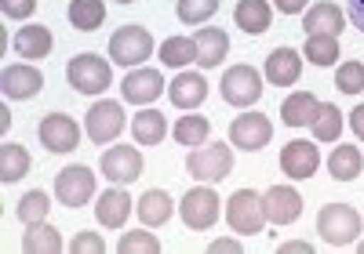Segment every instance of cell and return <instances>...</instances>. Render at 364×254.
<instances>
[{
  "instance_id": "obj_1",
  "label": "cell",
  "mask_w": 364,
  "mask_h": 254,
  "mask_svg": "<svg viewBox=\"0 0 364 254\" xmlns=\"http://www.w3.org/2000/svg\"><path fill=\"white\" fill-rule=\"evenodd\" d=\"M317 233L328 247H350L360 233V214L350 204H324L317 214Z\"/></svg>"
},
{
  "instance_id": "obj_2",
  "label": "cell",
  "mask_w": 364,
  "mask_h": 254,
  "mask_svg": "<svg viewBox=\"0 0 364 254\" xmlns=\"http://www.w3.org/2000/svg\"><path fill=\"white\" fill-rule=\"evenodd\" d=\"M226 221L237 236H255L266 226V207L262 197L255 189H237V193L226 200Z\"/></svg>"
},
{
  "instance_id": "obj_3",
  "label": "cell",
  "mask_w": 364,
  "mask_h": 254,
  "mask_svg": "<svg viewBox=\"0 0 364 254\" xmlns=\"http://www.w3.org/2000/svg\"><path fill=\"white\" fill-rule=\"evenodd\" d=\"M66 80L70 87H77L80 94H102L113 80V70H109V62L95 51H84L77 58H70V66H66Z\"/></svg>"
},
{
  "instance_id": "obj_4",
  "label": "cell",
  "mask_w": 364,
  "mask_h": 254,
  "mask_svg": "<svg viewBox=\"0 0 364 254\" xmlns=\"http://www.w3.org/2000/svg\"><path fill=\"white\" fill-rule=\"evenodd\" d=\"M149 55H154V37H149V29H142V26H120L109 37V62H117V66L135 70Z\"/></svg>"
},
{
  "instance_id": "obj_5",
  "label": "cell",
  "mask_w": 364,
  "mask_h": 254,
  "mask_svg": "<svg viewBox=\"0 0 364 254\" xmlns=\"http://www.w3.org/2000/svg\"><path fill=\"white\" fill-rule=\"evenodd\" d=\"M219 91H223V99H226L230 106L248 109V106H255V102L262 99V73H259L255 66H230V70L223 73Z\"/></svg>"
},
{
  "instance_id": "obj_6",
  "label": "cell",
  "mask_w": 364,
  "mask_h": 254,
  "mask_svg": "<svg viewBox=\"0 0 364 254\" xmlns=\"http://www.w3.org/2000/svg\"><path fill=\"white\" fill-rule=\"evenodd\" d=\"M186 171H190V178H197V182H223L230 171H233V153H230V145H197L190 156H186Z\"/></svg>"
},
{
  "instance_id": "obj_7",
  "label": "cell",
  "mask_w": 364,
  "mask_h": 254,
  "mask_svg": "<svg viewBox=\"0 0 364 254\" xmlns=\"http://www.w3.org/2000/svg\"><path fill=\"white\" fill-rule=\"evenodd\" d=\"M219 204H223V200H219V193L204 182V185L190 189V193L182 197L178 211H182V221H186L190 229L204 233V229H211V226L219 221Z\"/></svg>"
},
{
  "instance_id": "obj_8",
  "label": "cell",
  "mask_w": 364,
  "mask_h": 254,
  "mask_svg": "<svg viewBox=\"0 0 364 254\" xmlns=\"http://www.w3.org/2000/svg\"><path fill=\"white\" fill-rule=\"evenodd\" d=\"M55 197H58V204H66L70 211L84 207L91 197H95V175H91V167H84V164L63 167L55 175Z\"/></svg>"
},
{
  "instance_id": "obj_9",
  "label": "cell",
  "mask_w": 364,
  "mask_h": 254,
  "mask_svg": "<svg viewBox=\"0 0 364 254\" xmlns=\"http://www.w3.org/2000/svg\"><path fill=\"white\" fill-rule=\"evenodd\" d=\"M84 131L95 145H109L120 131H124V109H120V102H113V99L95 102L84 116Z\"/></svg>"
},
{
  "instance_id": "obj_10",
  "label": "cell",
  "mask_w": 364,
  "mask_h": 254,
  "mask_svg": "<svg viewBox=\"0 0 364 254\" xmlns=\"http://www.w3.org/2000/svg\"><path fill=\"white\" fill-rule=\"evenodd\" d=\"M37 138H41V145H44L48 153H73V149L80 145V127H77V120L66 116V113H51V116L41 120Z\"/></svg>"
},
{
  "instance_id": "obj_11",
  "label": "cell",
  "mask_w": 364,
  "mask_h": 254,
  "mask_svg": "<svg viewBox=\"0 0 364 254\" xmlns=\"http://www.w3.org/2000/svg\"><path fill=\"white\" fill-rule=\"evenodd\" d=\"M269 138H273V123L262 113H245L230 123V145L245 153H259L262 145H269Z\"/></svg>"
},
{
  "instance_id": "obj_12",
  "label": "cell",
  "mask_w": 364,
  "mask_h": 254,
  "mask_svg": "<svg viewBox=\"0 0 364 254\" xmlns=\"http://www.w3.org/2000/svg\"><path fill=\"white\" fill-rule=\"evenodd\" d=\"M142 175V153L135 145H109L102 153V178H109L113 185L135 182Z\"/></svg>"
},
{
  "instance_id": "obj_13",
  "label": "cell",
  "mask_w": 364,
  "mask_h": 254,
  "mask_svg": "<svg viewBox=\"0 0 364 254\" xmlns=\"http://www.w3.org/2000/svg\"><path fill=\"white\" fill-rule=\"evenodd\" d=\"M262 207H266V221L269 226H291L302 214V197L291 185H273L262 193Z\"/></svg>"
},
{
  "instance_id": "obj_14",
  "label": "cell",
  "mask_w": 364,
  "mask_h": 254,
  "mask_svg": "<svg viewBox=\"0 0 364 254\" xmlns=\"http://www.w3.org/2000/svg\"><path fill=\"white\" fill-rule=\"evenodd\" d=\"M164 87H168V84H164L161 70H149V66H135V70L124 77V84H120V91H124V99H128L132 106L157 102Z\"/></svg>"
},
{
  "instance_id": "obj_15",
  "label": "cell",
  "mask_w": 364,
  "mask_h": 254,
  "mask_svg": "<svg viewBox=\"0 0 364 254\" xmlns=\"http://www.w3.org/2000/svg\"><path fill=\"white\" fill-rule=\"evenodd\" d=\"M317 167H321V153H317L314 142H288V145L281 149V171H284L288 178L302 182V178L317 175Z\"/></svg>"
},
{
  "instance_id": "obj_16",
  "label": "cell",
  "mask_w": 364,
  "mask_h": 254,
  "mask_svg": "<svg viewBox=\"0 0 364 254\" xmlns=\"http://www.w3.org/2000/svg\"><path fill=\"white\" fill-rule=\"evenodd\" d=\"M44 87V77L37 66H8L0 73V91H4V99H15V102H26L33 99V94Z\"/></svg>"
},
{
  "instance_id": "obj_17",
  "label": "cell",
  "mask_w": 364,
  "mask_h": 254,
  "mask_svg": "<svg viewBox=\"0 0 364 254\" xmlns=\"http://www.w3.org/2000/svg\"><path fill=\"white\" fill-rule=\"evenodd\" d=\"M302 77V55L295 48H273L266 58V80L273 87H291Z\"/></svg>"
},
{
  "instance_id": "obj_18",
  "label": "cell",
  "mask_w": 364,
  "mask_h": 254,
  "mask_svg": "<svg viewBox=\"0 0 364 254\" xmlns=\"http://www.w3.org/2000/svg\"><path fill=\"white\" fill-rule=\"evenodd\" d=\"M193 44H197V66L200 70H215L219 62L230 55V37H226V29H219V26L197 29Z\"/></svg>"
},
{
  "instance_id": "obj_19",
  "label": "cell",
  "mask_w": 364,
  "mask_h": 254,
  "mask_svg": "<svg viewBox=\"0 0 364 254\" xmlns=\"http://www.w3.org/2000/svg\"><path fill=\"white\" fill-rule=\"evenodd\" d=\"M128 214H132V197L120 185L106 189V193L99 197V204H95V218H99L102 229H124Z\"/></svg>"
},
{
  "instance_id": "obj_20",
  "label": "cell",
  "mask_w": 364,
  "mask_h": 254,
  "mask_svg": "<svg viewBox=\"0 0 364 254\" xmlns=\"http://www.w3.org/2000/svg\"><path fill=\"white\" fill-rule=\"evenodd\" d=\"M168 99L171 106L178 109H197L204 99H208V80L200 73H178L171 84H168Z\"/></svg>"
},
{
  "instance_id": "obj_21",
  "label": "cell",
  "mask_w": 364,
  "mask_h": 254,
  "mask_svg": "<svg viewBox=\"0 0 364 254\" xmlns=\"http://www.w3.org/2000/svg\"><path fill=\"white\" fill-rule=\"evenodd\" d=\"M233 22H237V29H245L248 37L266 33L269 22H273V8H269V0H237V8H233Z\"/></svg>"
},
{
  "instance_id": "obj_22",
  "label": "cell",
  "mask_w": 364,
  "mask_h": 254,
  "mask_svg": "<svg viewBox=\"0 0 364 254\" xmlns=\"http://www.w3.org/2000/svg\"><path fill=\"white\" fill-rule=\"evenodd\" d=\"M51 29L48 26H26L15 33V55L18 58H29V62H37V58H48L51 55Z\"/></svg>"
},
{
  "instance_id": "obj_23",
  "label": "cell",
  "mask_w": 364,
  "mask_h": 254,
  "mask_svg": "<svg viewBox=\"0 0 364 254\" xmlns=\"http://www.w3.org/2000/svg\"><path fill=\"white\" fill-rule=\"evenodd\" d=\"M317 109H321V102H317L314 91H295V94H288L284 106H281V120L288 127H306V123H314Z\"/></svg>"
},
{
  "instance_id": "obj_24",
  "label": "cell",
  "mask_w": 364,
  "mask_h": 254,
  "mask_svg": "<svg viewBox=\"0 0 364 254\" xmlns=\"http://www.w3.org/2000/svg\"><path fill=\"white\" fill-rule=\"evenodd\" d=\"M164 135H168V120L157 109H142L132 116V138L139 145H161Z\"/></svg>"
},
{
  "instance_id": "obj_25",
  "label": "cell",
  "mask_w": 364,
  "mask_h": 254,
  "mask_svg": "<svg viewBox=\"0 0 364 254\" xmlns=\"http://www.w3.org/2000/svg\"><path fill=\"white\" fill-rule=\"evenodd\" d=\"M63 247H66L63 236H58V229L48 226V221L26 226V233H22V250H26V254H58Z\"/></svg>"
},
{
  "instance_id": "obj_26",
  "label": "cell",
  "mask_w": 364,
  "mask_h": 254,
  "mask_svg": "<svg viewBox=\"0 0 364 254\" xmlns=\"http://www.w3.org/2000/svg\"><path fill=\"white\" fill-rule=\"evenodd\" d=\"M135 211H139V218H142V226H164L175 207H171V197L164 193V189H149V193L139 197Z\"/></svg>"
},
{
  "instance_id": "obj_27",
  "label": "cell",
  "mask_w": 364,
  "mask_h": 254,
  "mask_svg": "<svg viewBox=\"0 0 364 254\" xmlns=\"http://www.w3.org/2000/svg\"><path fill=\"white\" fill-rule=\"evenodd\" d=\"M360 167H364V156L357 145H336L328 156V171L336 182H353L360 175Z\"/></svg>"
},
{
  "instance_id": "obj_28",
  "label": "cell",
  "mask_w": 364,
  "mask_h": 254,
  "mask_svg": "<svg viewBox=\"0 0 364 254\" xmlns=\"http://www.w3.org/2000/svg\"><path fill=\"white\" fill-rule=\"evenodd\" d=\"M346 26V15L336 8V4H314L302 18V29H310V33H331L339 37V29Z\"/></svg>"
},
{
  "instance_id": "obj_29",
  "label": "cell",
  "mask_w": 364,
  "mask_h": 254,
  "mask_svg": "<svg viewBox=\"0 0 364 254\" xmlns=\"http://www.w3.org/2000/svg\"><path fill=\"white\" fill-rule=\"evenodd\" d=\"M26 175H29V153L18 142H4L0 145V182L11 185V182H18Z\"/></svg>"
},
{
  "instance_id": "obj_30",
  "label": "cell",
  "mask_w": 364,
  "mask_h": 254,
  "mask_svg": "<svg viewBox=\"0 0 364 254\" xmlns=\"http://www.w3.org/2000/svg\"><path fill=\"white\" fill-rule=\"evenodd\" d=\"M70 22L73 29H80V33H91V29H99L106 22V4L102 0H70Z\"/></svg>"
},
{
  "instance_id": "obj_31",
  "label": "cell",
  "mask_w": 364,
  "mask_h": 254,
  "mask_svg": "<svg viewBox=\"0 0 364 254\" xmlns=\"http://www.w3.org/2000/svg\"><path fill=\"white\" fill-rule=\"evenodd\" d=\"M310 127H314L317 142H339V135H343V113H339V106L336 102H321V109H317Z\"/></svg>"
},
{
  "instance_id": "obj_32",
  "label": "cell",
  "mask_w": 364,
  "mask_h": 254,
  "mask_svg": "<svg viewBox=\"0 0 364 254\" xmlns=\"http://www.w3.org/2000/svg\"><path fill=\"white\" fill-rule=\"evenodd\" d=\"M48 211H51V200H48L44 189H29L15 207V218L22 226H37V221H48Z\"/></svg>"
},
{
  "instance_id": "obj_33",
  "label": "cell",
  "mask_w": 364,
  "mask_h": 254,
  "mask_svg": "<svg viewBox=\"0 0 364 254\" xmlns=\"http://www.w3.org/2000/svg\"><path fill=\"white\" fill-rule=\"evenodd\" d=\"M161 62L171 70H182L186 62H197V44L190 37H168L161 44Z\"/></svg>"
},
{
  "instance_id": "obj_34",
  "label": "cell",
  "mask_w": 364,
  "mask_h": 254,
  "mask_svg": "<svg viewBox=\"0 0 364 254\" xmlns=\"http://www.w3.org/2000/svg\"><path fill=\"white\" fill-rule=\"evenodd\" d=\"M306 58L314 66H336L339 58V37L331 33H310L306 37Z\"/></svg>"
},
{
  "instance_id": "obj_35",
  "label": "cell",
  "mask_w": 364,
  "mask_h": 254,
  "mask_svg": "<svg viewBox=\"0 0 364 254\" xmlns=\"http://www.w3.org/2000/svg\"><path fill=\"white\" fill-rule=\"evenodd\" d=\"M208 131H211L208 116H178V123H175V142L197 149V145L208 142Z\"/></svg>"
},
{
  "instance_id": "obj_36",
  "label": "cell",
  "mask_w": 364,
  "mask_h": 254,
  "mask_svg": "<svg viewBox=\"0 0 364 254\" xmlns=\"http://www.w3.org/2000/svg\"><path fill=\"white\" fill-rule=\"evenodd\" d=\"M219 4L223 0H178L175 15H178L182 26H200V22H208L211 15L219 11Z\"/></svg>"
},
{
  "instance_id": "obj_37",
  "label": "cell",
  "mask_w": 364,
  "mask_h": 254,
  "mask_svg": "<svg viewBox=\"0 0 364 254\" xmlns=\"http://www.w3.org/2000/svg\"><path fill=\"white\" fill-rule=\"evenodd\" d=\"M117 250L120 254H161V240L154 233H124Z\"/></svg>"
},
{
  "instance_id": "obj_38",
  "label": "cell",
  "mask_w": 364,
  "mask_h": 254,
  "mask_svg": "<svg viewBox=\"0 0 364 254\" xmlns=\"http://www.w3.org/2000/svg\"><path fill=\"white\" fill-rule=\"evenodd\" d=\"M336 87L343 94H360L364 91V62H343L336 70Z\"/></svg>"
},
{
  "instance_id": "obj_39",
  "label": "cell",
  "mask_w": 364,
  "mask_h": 254,
  "mask_svg": "<svg viewBox=\"0 0 364 254\" xmlns=\"http://www.w3.org/2000/svg\"><path fill=\"white\" fill-rule=\"evenodd\" d=\"M70 250L73 254H106V240L99 233H80V236H73Z\"/></svg>"
},
{
  "instance_id": "obj_40",
  "label": "cell",
  "mask_w": 364,
  "mask_h": 254,
  "mask_svg": "<svg viewBox=\"0 0 364 254\" xmlns=\"http://www.w3.org/2000/svg\"><path fill=\"white\" fill-rule=\"evenodd\" d=\"M0 11L8 18H29L37 11V0H0Z\"/></svg>"
},
{
  "instance_id": "obj_41",
  "label": "cell",
  "mask_w": 364,
  "mask_h": 254,
  "mask_svg": "<svg viewBox=\"0 0 364 254\" xmlns=\"http://www.w3.org/2000/svg\"><path fill=\"white\" fill-rule=\"evenodd\" d=\"M208 250H211V254H240V250H245V243L233 240V236H223V240H211Z\"/></svg>"
},
{
  "instance_id": "obj_42",
  "label": "cell",
  "mask_w": 364,
  "mask_h": 254,
  "mask_svg": "<svg viewBox=\"0 0 364 254\" xmlns=\"http://www.w3.org/2000/svg\"><path fill=\"white\" fill-rule=\"evenodd\" d=\"M346 15H350V22L364 33V0H346Z\"/></svg>"
},
{
  "instance_id": "obj_43",
  "label": "cell",
  "mask_w": 364,
  "mask_h": 254,
  "mask_svg": "<svg viewBox=\"0 0 364 254\" xmlns=\"http://www.w3.org/2000/svg\"><path fill=\"white\" fill-rule=\"evenodd\" d=\"M281 254H314V243H306V240H288V243H281Z\"/></svg>"
},
{
  "instance_id": "obj_44",
  "label": "cell",
  "mask_w": 364,
  "mask_h": 254,
  "mask_svg": "<svg viewBox=\"0 0 364 254\" xmlns=\"http://www.w3.org/2000/svg\"><path fill=\"white\" fill-rule=\"evenodd\" d=\"M277 4L281 15H299V11H306V0H273Z\"/></svg>"
},
{
  "instance_id": "obj_45",
  "label": "cell",
  "mask_w": 364,
  "mask_h": 254,
  "mask_svg": "<svg viewBox=\"0 0 364 254\" xmlns=\"http://www.w3.org/2000/svg\"><path fill=\"white\" fill-rule=\"evenodd\" d=\"M350 127H353V135L364 142V102L353 106V113H350Z\"/></svg>"
},
{
  "instance_id": "obj_46",
  "label": "cell",
  "mask_w": 364,
  "mask_h": 254,
  "mask_svg": "<svg viewBox=\"0 0 364 254\" xmlns=\"http://www.w3.org/2000/svg\"><path fill=\"white\" fill-rule=\"evenodd\" d=\"M8 127H11V113H8V106H4V109H0V131H8Z\"/></svg>"
},
{
  "instance_id": "obj_47",
  "label": "cell",
  "mask_w": 364,
  "mask_h": 254,
  "mask_svg": "<svg viewBox=\"0 0 364 254\" xmlns=\"http://www.w3.org/2000/svg\"><path fill=\"white\" fill-rule=\"evenodd\" d=\"M117 4H135V0H117Z\"/></svg>"
},
{
  "instance_id": "obj_48",
  "label": "cell",
  "mask_w": 364,
  "mask_h": 254,
  "mask_svg": "<svg viewBox=\"0 0 364 254\" xmlns=\"http://www.w3.org/2000/svg\"><path fill=\"white\" fill-rule=\"evenodd\" d=\"M357 250H360V254H364V243H357Z\"/></svg>"
}]
</instances>
